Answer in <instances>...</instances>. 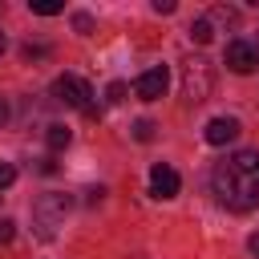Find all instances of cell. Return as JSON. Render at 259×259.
Here are the masks:
<instances>
[{
    "instance_id": "6da1fadb",
    "label": "cell",
    "mask_w": 259,
    "mask_h": 259,
    "mask_svg": "<svg viewBox=\"0 0 259 259\" xmlns=\"http://www.w3.org/2000/svg\"><path fill=\"white\" fill-rule=\"evenodd\" d=\"M210 190L227 210H255L259 206V150H235L210 170Z\"/></svg>"
},
{
    "instance_id": "7a4b0ae2",
    "label": "cell",
    "mask_w": 259,
    "mask_h": 259,
    "mask_svg": "<svg viewBox=\"0 0 259 259\" xmlns=\"http://www.w3.org/2000/svg\"><path fill=\"white\" fill-rule=\"evenodd\" d=\"M210 89H214L210 61H202V57H186V61H182V97H186L190 105H198V101L210 97Z\"/></svg>"
},
{
    "instance_id": "3957f363",
    "label": "cell",
    "mask_w": 259,
    "mask_h": 259,
    "mask_svg": "<svg viewBox=\"0 0 259 259\" xmlns=\"http://www.w3.org/2000/svg\"><path fill=\"white\" fill-rule=\"evenodd\" d=\"M53 97H57L61 105H69V109L97 113V109H93V89H89V81H81L77 73H61V77L53 81Z\"/></svg>"
},
{
    "instance_id": "277c9868",
    "label": "cell",
    "mask_w": 259,
    "mask_h": 259,
    "mask_svg": "<svg viewBox=\"0 0 259 259\" xmlns=\"http://www.w3.org/2000/svg\"><path fill=\"white\" fill-rule=\"evenodd\" d=\"M69 206H73V198H69V194H40V198H36L32 219H36V227H40V235H45V239L53 235V227H61V219L69 214Z\"/></svg>"
},
{
    "instance_id": "5b68a950",
    "label": "cell",
    "mask_w": 259,
    "mask_h": 259,
    "mask_svg": "<svg viewBox=\"0 0 259 259\" xmlns=\"http://www.w3.org/2000/svg\"><path fill=\"white\" fill-rule=\"evenodd\" d=\"M223 65H227L231 73H255V69H259V49H255V40H247V36L227 40V49H223Z\"/></svg>"
},
{
    "instance_id": "8992f818",
    "label": "cell",
    "mask_w": 259,
    "mask_h": 259,
    "mask_svg": "<svg viewBox=\"0 0 259 259\" xmlns=\"http://www.w3.org/2000/svg\"><path fill=\"white\" fill-rule=\"evenodd\" d=\"M166 85H170V69H166V65H154V69H146V73L134 81V93H138L142 101H158V97H166Z\"/></svg>"
},
{
    "instance_id": "52a82bcc",
    "label": "cell",
    "mask_w": 259,
    "mask_h": 259,
    "mask_svg": "<svg viewBox=\"0 0 259 259\" xmlns=\"http://www.w3.org/2000/svg\"><path fill=\"white\" fill-rule=\"evenodd\" d=\"M178 186H182L178 170L166 166V162H154V170H150V194H154V198H174Z\"/></svg>"
},
{
    "instance_id": "ba28073f",
    "label": "cell",
    "mask_w": 259,
    "mask_h": 259,
    "mask_svg": "<svg viewBox=\"0 0 259 259\" xmlns=\"http://www.w3.org/2000/svg\"><path fill=\"white\" fill-rule=\"evenodd\" d=\"M202 138H206V146H227V142L239 138V121L235 117H210L206 130H202Z\"/></svg>"
},
{
    "instance_id": "9c48e42d",
    "label": "cell",
    "mask_w": 259,
    "mask_h": 259,
    "mask_svg": "<svg viewBox=\"0 0 259 259\" xmlns=\"http://www.w3.org/2000/svg\"><path fill=\"white\" fill-rule=\"evenodd\" d=\"M190 40H194V45H210V40H214V20H210V16L190 20Z\"/></svg>"
},
{
    "instance_id": "30bf717a",
    "label": "cell",
    "mask_w": 259,
    "mask_h": 259,
    "mask_svg": "<svg viewBox=\"0 0 259 259\" xmlns=\"http://www.w3.org/2000/svg\"><path fill=\"white\" fill-rule=\"evenodd\" d=\"M45 142H49V150L57 154V150H65V146L73 142V134H69V125H61V121H57V125H49V134H45Z\"/></svg>"
},
{
    "instance_id": "8fae6325",
    "label": "cell",
    "mask_w": 259,
    "mask_h": 259,
    "mask_svg": "<svg viewBox=\"0 0 259 259\" xmlns=\"http://www.w3.org/2000/svg\"><path fill=\"white\" fill-rule=\"evenodd\" d=\"M28 8H32L36 16H57V12H61L57 0H28Z\"/></svg>"
},
{
    "instance_id": "7c38bea8",
    "label": "cell",
    "mask_w": 259,
    "mask_h": 259,
    "mask_svg": "<svg viewBox=\"0 0 259 259\" xmlns=\"http://www.w3.org/2000/svg\"><path fill=\"white\" fill-rule=\"evenodd\" d=\"M105 101H109V105H121V101H125V81H109V85H105Z\"/></svg>"
},
{
    "instance_id": "4fadbf2b",
    "label": "cell",
    "mask_w": 259,
    "mask_h": 259,
    "mask_svg": "<svg viewBox=\"0 0 259 259\" xmlns=\"http://www.w3.org/2000/svg\"><path fill=\"white\" fill-rule=\"evenodd\" d=\"M134 138H138V142H150V138H154V121H150V117H138V121H134Z\"/></svg>"
},
{
    "instance_id": "5bb4252c",
    "label": "cell",
    "mask_w": 259,
    "mask_h": 259,
    "mask_svg": "<svg viewBox=\"0 0 259 259\" xmlns=\"http://www.w3.org/2000/svg\"><path fill=\"white\" fill-rule=\"evenodd\" d=\"M73 28H77L81 36H89V32H93V16H89V12H77V16H73Z\"/></svg>"
},
{
    "instance_id": "9a60e30c",
    "label": "cell",
    "mask_w": 259,
    "mask_h": 259,
    "mask_svg": "<svg viewBox=\"0 0 259 259\" xmlns=\"http://www.w3.org/2000/svg\"><path fill=\"white\" fill-rule=\"evenodd\" d=\"M12 182H16V166L12 162H0V190H8Z\"/></svg>"
},
{
    "instance_id": "2e32d148",
    "label": "cell",
    "mask_w": 259,
    "mask_h": 259,
    "mask_svg": "<svg viewBox=\"0 0 259 259\" xmlns=\"http://www.w3.org/2000/svg\"><path fill=\"white\" fill-rule=\"evenodd\" d=\"M12 235H16V223H12V219H0V247L12 243Z\"/></svg>"
},
{
    "instance_id": "e0dca14e",
    "label": "cell",
    "mask_w": 259,
    "mask_h": 259,
    "mask_svg": "<svg viewBox=\"0 0 259 259\" xmlns=\"http://www.w3.org/2000/svg\"><path fill=\"white\" fill-rule=\"evenodd\" d=\"M154 12H174V0H154Z\"/></svg>"
},
{
    "instance_id": "ac0fdd59",
    "label": "cell",
    "mask_w": 259,
    "mask_h": 259,
    "mask_svg": "<svg viewBox=\"0 0 259 259\" xmlns=\"http://www.w3.org/2000/svg\"><path fill=\"white\" fill-rule=\"evenodd\" d=\"M247 247H251V255H255V259H259V231H255V235H251V239H247Z\"/></svg>"
},
{
    "instance_id": "d6986e66",
    "label": "cell",
    "mask_w": 259,
    "mask_h": 259,
    "mask_svg": "<svg viewBox=\"0 0 259 259\" xmlns=\"http://www.w3.org/2000/svg\"><path fill=\"white\" fill-rule=\"evenodd\" d=\"M4 121H8V101L0 97V125H4Z\"/></svg>"
},
{
    "instance_id": "ffe728a7",
    "label": "cell",
    "mask_w": 259,
    "mask_h": 259,
    "mask_svg": "<svg viewBox=\"0 0 259 259\" xmlns=\"http://www.w3.org/2000/svg\"><path fill=\"white\" fill-rule=\"evenodd\" d=\"M0 53H4V32H0Z\"/></svg>"
},
{
    "instance_id": "44dd1931",
    "label": "cell",
    "mask_w": 259,
    "mask_h": 259,
    "mask_svg": "<svg viewBox=\"0 0 259 259\" xmlns=\"http://www.w3.org/2000/svg\"><path fill=\"white\" fill-rule=\"evenodd\" d=\"M255 49H259V40H255Z\"/></svg>"
}]
</instances>
